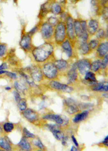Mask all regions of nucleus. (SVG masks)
<instances>
[{
    "label": "nucleus",
    "instance_id": "4be33fe9",
    "mask_svg": "<svg viewBox=\"0 0 108 151\" xmlns=\"http://www.w3.org/2000/svg\"><path fill=\"white\" fill-rule=\"evenodd\" d=\"M54 63L57 69L61 70L66 69L68 66V63L65 60H58L55 61Z\"/></svg>",
    "mask_w": 108,
    "mask_h": 151
},
{
    "label": "nucleus",
    "instance_id": "39448f33",
    "mask_svg": "<svg viewBox=\"0 0 108 151\" xmlns=\"http://www.w3.org/2000/svg\"><path fill=\"white\" fill-rule=\"evenodd\" d=\"M74 19L70 14L67 17L65 21L66 24V33L67 37L70 41H74L76 40L75 31H74Z\"/></svg>",
    "mask_w": 108,
    "mask_h": 151
},
{
    "label": "nucleus",
    "instance_id": "c756f323",
    "mask_svg": "<svg viewBox=\"0 0 108 151\" xmlns=\"http://www.w3.org/2000/svg\"><path fill=\"white\" fill-rule=\"evenodd\" d=\"M99 43V40L98 39H92L90 40L88 43L90 49H91V50L97 49Z\"/></svg>",
    "mask_w": 108,
    "mask_h": 151
},
{
    "label": "nucleus",
    "instance_id": "f3484780",
    "mask_svg": "<svg viewBox=\"0 0 108 151\" xmlns=\"http://www.w3.org/2000/svg\"><path fill=\"white\" fill-rule=\"evenodd\" d=\"M77 65L76 63H75L73 64L72 68L69 70L68 76L69 78V83H72L75 82L77 78Z\"/></svg>",
    "mask_w": 108,
    "mask_h": 151
},
{
    "label": "nucleus",
    "instance_id": "7c9ffc66",
    "mask_svg": "<svg viewBox=\"0 0 108 151\" xmlns=\"http://www.w3.org/2000/svg\"><path fill=\"white\" fill-rule=\"evenodd\" d=\"M68 107L67 109V112H68L70 114H73L79 111V107L76 105V104L68 106Z\"/></svg>",
    "mask_w": 108,
    "mask_h": 151
},
{
    "label": "nucleus",
    "instance_id": "4468645a",
    "mask_svg": "<svg viewBox=\"0 0 108 151\" xmlns=\"http://www.w3.org/2000/svg\"><path fill=\"white\" fill-rule=\"evenodd\" d=\"M90 4L92 14L95 16H99L103 8L100 4L99 0H91Z\"/></svg>",
    "mask_w": 108,
    "mask_h": 151
},
{
    "label": "nucleus",
    "instance_id": "de8ad7c7",
    "mask_svg": "<svg viewBox=\"0 0 108 151\" xmlns=\"http://www.w3.org/2000/svg\"><path fill=\"white\" fill-rule=\"evenodd\" d=\"M57 1L61 5H62L64 7V8L66 7L67 4L68 2V0H57Z\"/></svg>",
    "mask_w": 108,
    "mask_h": 151
},
{
    "label": "nucleus",
    "instance_id": "bf43d9fd",
    "mask_svg": "<svg viewBox=\"0 0 108 151\" xmlns=\"http://www.w3.org/2000/svg\"><path fill=\"white\" fill-rule=\"evenodd\" d=\"M4 0H0V2H4Z\"/></svg>",
    "mask_w": 108,
    "mask_h": 151
},
{
    "label": "nucleus",
    "instance_id": "423d86ee",
    "mask_svg": "<svg viewBox=\"0 0 108 151\" xmlns=\"http://www.w3.org/2000/svg\"><path fill=\"white\" fill-rule=\"evenodd\" d=\"M32 36L28 33L24 34L20 41V46L23 50L26 52H29L33 49L32 44Z\"/></svg>",
    "mask_w": 108,
    "mask_h": 151
},
{
    "label": "nucleus",
    "instance_id": "a18cd8bd",
    "mask_svg": "<svg viewBox=\"0 0 108 151\" xmlns=\"http://www.w3.org/2000/svg\"><path fill=\"white\" fill-rule=\"evenodd\" d=\"M6 75L8 76L9 77H10V78H11V79H15L17 78L16 74L15 73L7 72V71H6Z\"/></svg>",
    "mask_w": 108,
    "mask_h": 151
},
{
    "label": "nucleus",
    "instance_id": "7ed1b4c3",
    "mask_svg": "<svg viewBox=\"0 0 108 151\" xmlns=\"http://www.w3.org/2000/svg\"><path fill=\"white\" fill-rule=\"evenodd\" d=\"M40 32L43 39L46 41H49L54 37V27L46 21H44L39 24Z\"/></svg>",
    "mask_w": 108,
    "mask_h": 151
},
{
    "label": "nucleus",
    "instance_id": "bb28decb",
    "mask_svg": "<svg viewBox=\"0 0 108 151\" xmlns=\"http://www.w3.org/2000/svg\"><path fill=\"white\" fill-rule=\"evenodd\" d=\"M0 147L6 151L11 150V147L9 142L4 138H0Z\"/></svg>",
    "mask_w": 108,
    "mask_h": 151
},
{
    "label": "nucleus",
    "instance_id": "8fccbe9b",
    "mask_svg": "<svg viewBox=\"0 0 108 151\" xmlns=\"http://www.w3.org/2000/svg\"><path fill=\"white\" fill-rule=\"evenodd\" d=\"M7 68H8V66H7V63H3L0 66V70L7 69Z\"/></svg>",
    "mask_w": 108,
    "mask_h": 151
},
{
    "label": "nucleus",
    "instance_id": "20e7f679",
    "mask_svg": "<svg viewBox=\"0 0 108 151\" xmlns=\"http://www.w3.org/2000/svg\"><path fill=\"white\" fill-rule=\"evenodd\" d=\"M43 73L48 79H55L58 76V69L54 63H48L43 66Z\"/></svg>",
    "mask_w": 108,
    "mask_h": 151
},
{
    "label": "nucleus",
    "instance_id": "2f4dec72",
    "mask_svg": "<svg viewBox=\"0 0 108 151\" xmlns=\"http://www.w3.org/2000/svg\"><path fill=\"white\" fill-rule=\"evenodd\" d=\"M18 103V106L20 109V111H24L25 109H26V99H21L20 101Z\"/></svg>",
    "mask_w": 108,
    "mask_h": 151
},
{
    "label": "nucleus",
    "instance_id": "3c124183",
    "mask_svg": "<svg viewBox=\"0 0 108 151\" xmlns=\"http://www.w3.org/2000/svg\"><path fill=\"white\" fill-rule=\"evenodd\" d=\"M72 141L74 142V144L76 146L78 147V146H79V144H78V142L77 141V140H76L75 137L74 135H72Z\"/></svg>",
    "mask_w": 108,
    "mask_h": 151
},
{
    "label": "nucleus",
    "instance_id": "9d476101",
    "mask_svg": "<svg viewBox=\"0 0 108 151\" xmlns=\"http://www.w3.org/2000/svg\"><path fill=\"white\" fill-rule=\"evenodd\" d=\"M64 10V7L57 1H51L50 6V13L54 15L59 16Z\"/></svg>",
    "mask_w": 108,
    "mask_h": 151
},
{
    "label": "nucleus",
    "instance_id": "09e8293b",
    "mask_svg": "<svg viewBox=\"0 0 108 151\" xmlns=\"http://www.w3.org/2000/svg\"><path fill=\"white\" fill-rule=\"evenodd\" d=\"M62 145L63 146H67V142H68V137H64L62 139Z\"/></svg>",
    "mask_w": 108,
    "mask_h": 151
},
{
    "label": "nucleus",
    "instance_id": "864d4df0",
    "mask_svg": "<svg viewBox=\"0 0 108 151\" xmlns=\"http://www.w3.org/2000/svg\"><path fill=\"white\" fill-rule=\"evenodd\" d=\"M81 0H68V1H69L70 4H75L77 3H78Z\"/></svg>",
    "mask_w": 108,
    "mask_h": 151
},
{
    "label": "nucleus",
    "instance_id": "58836bf2",
    "mask_svg": "<svg viewBox=\"0 0 108 151\" xmlns=\"http://www.w3.org/2000/svg\"><path fill=\"white\" fill-rule=\"evenodd\" d=\"M108 54L103 58V60L101 61V68L103 69L106 68L108 66Z\"/></svg>",
    "mask_w": 108,
    "mask_h": 151
},
{
    "label": "nucleus",
    "instance_id": "aec40b11",
    "mask_svg": "<svg viewBox=\"0 0 108 151\" xmlns=\"http://www.w3.org/2000/svg\"><path fill=\"white\" fill-rule=\"evenodd\" d=\"M43 118L46 120H52L56 122L57 124L59 125H62L64 123L63 119L59 115H56V114H48L45 115L43 117Z\"/></svg>",
    "mask_w": 108,
    "mask_h": 151
},
{
    "label": "nucleus",
    "instance_id": "cd10ccee",
    "mask_svg": "<svg viewBox=\"0 0 108 151\" xmlns=\"http://www.w3.org/2000/svg\"><path fill=\"white\" fill-rule=\"evenodd\" d=\"M97 39L98 40H99L103 39L105 37H106V36L107 37L108 35V31H105L104 29L103 28H99L97 32L95 34Z\"/></svg>",
    "mask_w": 108,
    "mask_h": 151
},
{
    "label": "nucleus",
    "instance_id": "6ab92c4d",
    "mask_svg": "<svg viewBox=\"0 0 108 151\" xmlns=\"http://www.w3.org/2000/svg\"><path fill=\"white\" fill-rule=\"evenodd\" d=\"M74 26L75 34L76 39H77L81 36L82 34V27H81V19H74Z\"/></svg>",
    "mask_w": 108,
    "mask_h": 151
},
{
    "label": "nucleus",
    "instance_id": "c9c22d12",
    "mask_svg": "<svg viewBox=\"0 0 108 151\" xmlns=\"http://www.w3.org/2000/svg\"><path fill=\"white\" fill-rule=\"evenodd\" d=\"M14 128V126L12 123L7 122L4 124V131L7 133L11 132L13 130Z\"/></svg>",
    "mask_w": 108,
    "mask_h": 151
},
{
    "label": "nucleus",
    "instance_id": "c85d7f7f",
    "mask_svg": "<svg viewBox=\"0 0 108 151\" xmlns=\"http://www.w3.org/2000/svg\"><path fill=\"white\" fill-rule=\"evenodd\" d=\"M101 68V61L99 60H95L91 63V69L94 72H97Z\"/></svg>",
    "mask_w": 108,
    "mask_h": 151
},
{
    "label": "nucleus",
    "instance_id": "f8f14e48",
    "mask_svg": "<svg viewBox=\"0 0 108 151\" xmlns=\"http://www.w3.org/2000/svg\"><path fill=\"white\" fill-rule=\"evenodd\" d=\"M61 46L62 47L63 52L66 53L67 56L70 58L73 55V48H72V43L71 41L68 39H66L61 44Z\"/></svg>",
    "mask_w": 108,
    "mask_h": 151
},
{
    "label": "nucleus",
    "instance_id": "603ef678",
    "mask_svg": "<svg viewBox=\"0 0 108 151\" xmlns=\"http://www.w3.org/2000/svg\"><path fill=\"white\" fill-rule=\"evenodd\" d=\"M108 136L107 135L105 138L104 139V141H103V144L105 146H108Z\"/></svg>",
    "mask_w": 108,
    "mask_h": 151
},
{
    "label": "nucleus",
    "instance_id": "4c0bfd02",
    "mask_svg": "<svg viewBox=\"0 0 108 151\" xmlns=\"http://www.w3.org/2000/svg\"><path fill=\"white\" fill-rule=\"evenodd\" d=\"M69 15H70V14L69 13H68V12H66L65 10H64L62 13L59 16V20H60L61 21H62V22H65L66 20H67V17H68Z\"/></svg>",
    "mask_w": 108,
    "mask_h": 151
},
{
    "label": "nucleus",
    "instance_id": "dca6fc26",
    "mask_svg": "<svg viewBox=\"0 0 108 151\" xmlns=\"http://www.w3.org/2000/svg\"><path fill=\"white\" fill-rule=\"evenodd\" d=\"M97 53L98 56L100 58H103L104 56L108 54V42L99 43L97 48Z\"/></svg>",
    "mask_w": 108,
    "mask_h": 151
},
{
    "label": "nucleus",
    "instance_id": "13d9d810",
    "mask_svg": "<svg viewBox=\"0 0 108 151\" xmlns=\"http://www.w3.org/2000/svg\"><path fill=\"white\" fill-rule=\"evenodd\" d=\"M2 131V128H1V126H0V132Z\"/></svg>",
    "mask_w": 108,
    "mask_h": 151
},
{
    "label": "nucleus",
    "instance_id": "49530a36",
    "mask_svg": "<svg viewBox=\"0 0 108 151\" xmlns=\"http://www.w3.org/2000/svg\"><path fill=\"white\" fill-rule=\"evenodd\" d=\"M99 2L102 7L107 6L108 5V0H99Z\"/></svg>",
    "mask_w": 108,
    "mask_h": 151
},
{
    "label": "nucleus",
    "instance_id": "f03ea898",
    "mask_svg": "<svg viewBox=\"0 0 108 151\" xmlns=\"http://www.w3.org/2000/svg\"><path fill=\"white\" fill-rule=\"evenodd\" d=\"M55 42L57 45H61L67 39L66 24L64 22L59 21L54 27V37Z\"/></svg>",
    "mask_w": 108,
    "mask_h": 151
},
{
    "label": "nucleus",
    "instance_id": "ea45409f",
    "mask_svg": "<svg viewBox=\"0 0 108 151\" xmlns=\"http://www.w3.org/2000/svg\"><path fill=\"white\" fill-rule=\"evenodd\" d=\"M14 86H15V88L16 89L17 91H23V90H24L26 89V86H25L23 85V84L20 83L19 82H17V81L15 82Z\"/></svg>",
    "mask_w": 108,
    "mask_h": 151
},
{
    "label": "nucleus",
    "instance_id": "6e6552de",
    "mask_svg": "<svg viewBox=\"0 0 108 151\" xmlns=\"http://www.w3.org/2000/svg\"><path fill=\"white\" fill-rule=\"evenodd\" d=\"M29 72L33 80L39 82L43 79V73L42 70L39 67L36 66H30L28 67Z\"/></svg>",
    "mask_w": 108,
    "mask_h": 151
},
{
    "label": "nucleus",
    "instance_id": "79ce46f5",
    "mask_svg": "<svg viewBox=\"0 0 108 151\" xmlns=\"http://www.w3.org/2000/svg\"><path fill=\"white\" fill-rule=\"evenodd\" d=\"M46 127L48 129H49L50 131L52 132L59 129V126L57 125H55V124H47L46 125Z\"/></svg>",
    "mask_w": 108,
    "mask_h": 151
},
{
    "label": "nucleus",
    "instance_id": "052dcab7",
    "mask_svg": "<svg viewBox=\"0 0 108 151\" xmlns=\"http://www.w3.org/2000/svg\"><path fill=\"white\" fill-rule=\"evenodd\" d=\"M50 1H55V0H50Z\"/></svg>",
    "mask_w": 108,
    "mask_h": 151
},
{
    "label": "nucleus",
    "instance_id": "72a5a7b5",
    "mask_svg": "<svg viewBox=\"0 0 108 151\" xmlns=\"http://www.w3.org/2000/svg\"><path fill=\"white\" fill-rule=\"evenodd\" d=\"M7 52V45L5 43H0V58L4 57Z\"/></svg>",
    "mask_w": 108,
    "mask_h": 151
},
{
    "label": "nucleus",
    "instance_id": "6e6d98bb",
    "mask_svg": "<svg viewBox=\"0 0 108 151\" xmlns=\"http://www.w3.org/2000/svg\"><path fill=\"white\" fill-rule=\"evenodd\" d=\"M6 71L4 70H0V75H1V74H4V73H6Z\"/></svg>",
    "mask_w": 108,
    "mask_h": 151
},
{
    "label": "nucleus",
    "instance_id": "c03bdc74",
    "mask_svg": "<svg viewBox=\"0 0 108 151\" xmlns=\"http://www.w3.org/2000/svg\"><path fill=\"white\" fill-rule=\"evenodd\" d=\"M14 98H15V101H16L17 102H19L20 100H21V99L19 93L17 92V91H15L14 92Z\"/></svg>",
    "mask_w": 108,
    "mask_h": 151
},
{
    "label": "nucleus",
    "instance_id": "e433bc0d",
    "mask_svg": "<svg viewBox=\"0 0 108 151\" xmlns=\"http://www.w3.org/2000/svg\"><path fill=\"white\" fill-rule=\"evenodd\" d=\"M23 133L24 136L26 138H35V135L29 131L26 128H24L23 129Z\"/></svg>",
    "mask_w": 108,
    "mask_h": 151
},
{
    "label": "nucleus",
    "instance_id": "5fc2aeb1",
    "mask_svg": "<svg viewBox=\"0 0 108 151\" xmlns=\"http://www.w3.org/2000/svg\"><path fill=\"white\" fill-rule=\"evenodd\" d=\"M70 151H78V149L77 148L75 147V146H72V148H71V150H70Z\"/></svg>",
    "mask_w": 108,
    "mask_h": 151
},
{
    "label": "nucleus",
    "instance_id": "a878e982",
    "mask_svg": "<svg viewBox=\"0 0 108 151\" xmlns=\"http://www.w3.org/2000/svg\"><path fill=\"white\" fill-rule=\"evenodd\" d=\"M18 145L22 149H23V150L29 151V150H31V145L30 144L29 142L26 140V139L25 138H22L21 140V141L19 143Z\"/></svg>",
    "mask_w": 108,
    "mask_h": 151
},
{
    "label": "nucleus",
    "instance_id": "393cba45",
    "mask_svg": "<svg viewBox=\"0 0 108 151\" xmlns=\"http://www.w3.org/2000/svg\"><path fill=\"white\" fill-rule=\"evenodd\" d=\"M46 21L48 22L49 24H50L51 25H52L54 27H55L59 23L60 21V20H59V17L58 16L52 15L47 17Z\"/></svg>",
    "mask_w": 108,
    "mask_h": 151
},
{
    "label": "nucleus",
    "instance_id": "5701e85b",
    "mask_svg": "<svg viewBox=\"0 0 108 151\" xmlns=\"http://www.w3.org/2000/svg\"><path fill=\"white\" fill-rule=\"evenodd\" d=\"M89 115V112L88 111H84L81 113L78 114L76 115L73 119V122L74 123H79V122H82L85 120Z\"/></svg>",
    "mask_w": 108,
    "mask_h": 151
},
{
    "label": "nucleus",
    "instance_id": "b1692460",
    "mask_svg": "<svg viewBox=\"0 0 108 151\" xmlns=\"http://www.w3.org/2000/svg\"><path fill=\"white\" fill-rule=\"evenodd\" d=\"M94 91H99V92H108V84H104L103 83H97L96 86L92 88Z\"/></svg>",
    "mask_w": 108,
    "mask_h": 151
},
{
    "label": "nucleus",
    "instance_id": "37998d69",
    "mask_svg": "<svg viewBox=\"0 0 108 151\" xmlns=\"http://www.w3.org/2000/svg\"><path fill=\"white\" fill-rule=\"evenodd\" d=\"M39 29V25H37V26H35L34 27H33L30 30L29 32H28V34H29L30 35L32 36L34 35L36 32H38V30Z\"/></svg>",
    "mask_w": 108,
    "mask_h": 151
},
{
    "label": "nucleus",
    "instance_id": "a19ab883",
    "mask_svg": "<svg viewBox=\"0 0 108 151\" xmlns=\"http://www.w3.org/2000/svg\"><path fill=\"white\" fill-rule=\"evenodd\" d=\"M34 144L36 146L39 148L40 149H43L44 148V145L43 144L42 141H41L39 139H36L35 140H34Z\"/></svg>",
    "mask_w": 108,
    "mask_h": 151
},
{
    "label": "nucleus",
    "instance_id": "a211bd4d",
    "mask_svg": "<svg viewBox=\"0 0 108 151\" xmlns=\"http://www.w3.org/2000/svg\"><path fill=\"white\" fill-rule=\"evenodd\" d=\"M79 43V47H78V49H79V53L81 54L85 55L88 54L91 51V49H90V47L89 46L88 43V42H78Z\"/></svg>",
    "mask_w": 108,
    "mask_h": 151
},
{
    "label": "nucleus",
    "instance_id": "ddd939ff",
    "mask_svg": "<svg viewBox=\"0 0 108 151\" xmlns=\"http://www.w3.org/2000/svg\"><path fill=\"white\" fill-rule=\"evenodd\" d=\"M50 2L51 1H48L45 3L41 4L40 7L39 14L38 17L41 20H43L45 19L47 15L50 13Z\"/></svg>",
    "mask_w": 108,
    "mask_h": 151
},
{
    "label": "nucleus",
    "instance_id": "2eb2a0df",
    "mask_svg": "<svg viewBox=\"0 0 108 151\" xmlns=\"http://www.w3.org/2000/svg\"><path fill=\"white\" fill-rule=\"evenodd\" d=\"M23 115L29 122H33L38 119V115L36 112L33 109H25L23 112Z\"/></svg>",
    "mask_w": 108,
    "mask_h": 151
},
{
    "label": "nucleus",
    "instance_id": "4d7b16f0",
    "mask_svg": "<svg viewBox=\"0 0 108 151\" xmlns=\"http://www.w3.org/2000/svg\"><path fill=\"white\" fill-rule=\"evenodd\" d=\"M6 90H8V91H9V90L11 89V88L9 87H6Z\"/></svg>",
    "mask_w": 108,
    "mask_h": 151
},
{
    "label": "nucleus",
    "instance_id": "412c9836",
    "mask_svg": "<svg viewBox=\"0 0 108 151\" xmlns=\"http://www.w3.org/2000/svg\"><path fill=\"white\" fill-rule=\"evenodd\" d=\"M85 80L92 85H96L97 83L95 74L92 72L89 71L85 73Z\"/></svg>",
    "mask_w": 108,
    "mask_h": 151
},
{
    "label": "nucleus",
    "instance_id": "f704fd0d",
    "mask_svg": "<svg viewBox=\"0 0 108 151\" xmlns=\"http://www.w3.org/2000/svg\"><path fill=\"white\" fill-rule=\"evenodd\" d=\"M102 19L103 20L107 21H108V6H105V7H103L102 9L101 15Z\"/></svg>",
    "mask_w": 108,
    "mask_h": 151
},
{
    "label": "nucleus",
    "instance_id": "f257e3e1",
    "mask_svg": "<svg viewBox=\"0 0 108 151\" xmlns=\"http://www.w3.org/2000/svg\"><path fill=\"white\" fill-rule=\"evenodd\" d=\"M54 52V46L52 43L46 41L31 50L34 59L37 63H42L49 59Z\"/></svg>",
    "mask_w": 108,
    "mask_h": 151
},
{
    "label": "nucleus",
    "instance_id": "9b49d317",
    "mask_svg": "<svg viewBox=\"0 0 108 151\" xmlns=\"http://www.w3.org/2000/svg\"><path fill=\"white\" fill-rule=\"evenodd\" d=\"M49 85L53 89L58 91H62L63 92L71 93L73 91L72 87L68 86L67 85L62 84L56 81H51L49 83Z\"/></svg>",
    "mask_w": 108,
    "mask_h": 151
},
{
    "label": "nucleus",
    "instance_id": "473e14b6",
    "mask_svg": "<svg viewBox=\"0 0 108 151\" xmlns=\"http://www.w3.org/2000/svg\"><path fill=\"white\" fill-rule=\"evenodd\" d=\"M52 134L54 135V136L55 137L57 140H61L64 137V134L62 132L59 130V129H56L55 131L52 132Z\"/></svg>",
    "mask_w": 108,
    "mask_h": 151
},
{
    "label": "nucleus",
    "instance_id": "0eeeda50",
    "mask_svg": "<svg viewBox=\"0 0 108 151\" xmlns=\"http://www.w3.org/2000/svg\"><path fill=\"white\" fill-rule=\"evenodd\" d=\"M76 63L77 68L82 74H85L91 69V63L90 60L87 59L79 60Z\"/></svg>",
    "mask_w": 108,
    "mask_h": 151
},
{
    "label": "nucleus",
    "instance_id": "1a4fd4ad",
    "mask_svg": "<svg viewBox=\"0 0 108 151\" xmlns=\"http://www.w3.org/2000/svg\"><path fill=\"white\" fill-rule=\"evenodd\" d=\"M99 22L97 19L92 18L87 21L88 32L90 35H94L99 28Z\"/></svg>",
    "mask_w": 108,
    "mask_h": 151
}]
</instances>
